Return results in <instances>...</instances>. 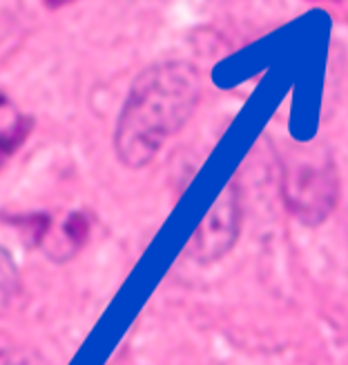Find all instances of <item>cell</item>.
<instances>
[{"instance_id":"2","label":"cell","mask_w":348,"mask_h":365,"mask_svg":"<svg viewBox=\"0 0 348 365\" xmlns=\"http://www.w3.org/2000/svg\"><path fill=\"white\" fill-rule=\"evenodd\" d=\"M282 194L288 212L304 225H319L339 200V174L331 152L324 148H297L284 160Z\"/></svg>"},{"instance_id":"6","label":"cell","mask_w":348,"mask_h":365,"mask_svg":"<svg viewBox=\"0 0 348 365\" xmlns=\"http://www.w3.org/2000/svg\"><path fill=\"white\" fill-rule=\"evenodd\" d=\"M0 365H31L25 352H21L16 345L0 341Z\"/></svg>"},{"instance_id":"4","label":"cell","mask_w":348,"mask_h":365,"mask_svg":"<svg viewBox=\"0 0 348 365\" xmlns=\"http://www.w3.org/2000/svg\"><path fill=\"white\" fill-rule=\"evenodd\" d=\"M31 123L16 112L5 91H0V163L21 145L31 132Z\"/></svg>"},{"instance_id":"7","label":"cell","mask_w":348,"mask_h":365,"mask_svg":"<svg viewBox=\"0 0 348 365\" xmlns=\"http://www.w3.org/2000/svg\"><path fill=\"white\" fill-rule=\"evenodd\" d=\"M47 9H61V7H67L71 3H76V0H43Z\"/></svg>"},{"instance_id":"1","label":"cell","mask_w":348,"mask_h":365,"mask_svg":"<svg viewBox=\"0 0 348 365\" xmlns=\"http://www.w3.org/2000/svg\"><path fill=\"white\" fill-rule=\"evenodd\" d=\"M201 98V71L190 61H163L143 69L116 118L114 152L121 165L141 170L186 125Z\"/></svg>"},{"instance_id":"5","label":"cell","mask_w":348,"mask_h":365,"mask_svg":"<svg viewBox=\"0 0 348 365\" xmlns=\"http://www.w3.org/2000/svg\"><path fill=\"white\" fill-rule=\"evenodd\" d=\"M21 272L16 267V261L11 254L0 245V314L9 312L21 299Z\"/></svg>"},{"instance_id":"3","label":"cell","mask_w":348,"mask_h":365,"mask_svg":"<svg viewBox=\"0 0 348 365\" xmlns=\"http://www.w3.org/2000/svg\"><path fill=\"white\" fill-rule=\"evenodd\" d=\"M242 223V190L239 182L230 180L204 216V221L199 223V227L190 236L186 245V257L199 265H212L222 261L239 239Z\"/></svg>"}]
</instances>
